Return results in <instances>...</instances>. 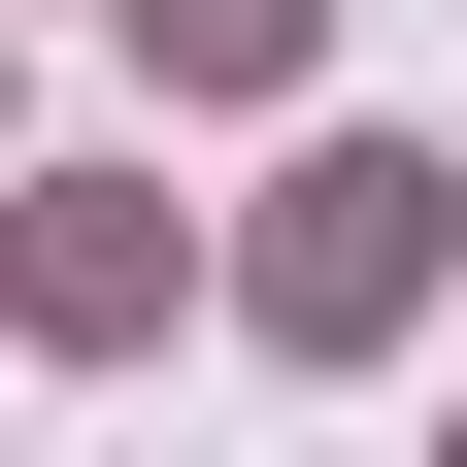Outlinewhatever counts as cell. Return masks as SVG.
<instances>
[{
	"mask_svg": "<svg viewBox=\"0 0 467 467\" xmlns=\"http://www.w3.org/2000/svg\"><path fill=\"white\" fill-rule=\"evenodd\" d=\"M167 67H301V0H167Z\"/></svg>",
	"mask_w": 467,
	"mask_h": 467,
	"instance_id": "cell-1",
	"label": "cell"
}]
</instances>
